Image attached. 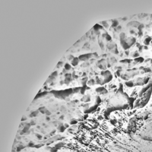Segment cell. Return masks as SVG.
Wrapping results in <instances>:
<instances>
[{
  "label": "cell",
  "mask_w": 152,
  "mask_h": 152,
  "mask_svg": "<svg viewBox=\"0 0 152 152\" xmlns=\"http://www.w3.org/2000/svg\"><path fill=\"white\" fill-rule=\"evenodd\" d=\"M64 144H64L63 142H60L57 143V144L55 145V147H56L57 148H61L62 147H63V146L64 145Z\"/></svg>",
  "instance_id": "1"
},
{
  "label": "cell",
  "mask_w": 152,
  "mask_h": 152,
  "mask_svg": "<svg viewBox=\"0 0 152 152\" xmlns=\"http://www.w3.org/2000/svg\"><path fill=\"white\" fill-rule=\"evenodd\" d=\"M58 150V148H57L55 147H51L49 150L50 152H57Z\"/></svg>",
  "instance_id": "2"
},
{
  "label": "cell",
  "mask_w": 152,
  "mask_h": 152,
  "mask_svg": "<svg viewBox=\"0 0 152 152\" xmlns=\"http://www.w3.org/2000/svg\"><path fill=\"white\" fill-rule=\"evenodd\" d=\"M24 148V146H23V145H19V146L17 147V151H20L21 150H22L23 148Z\"/></svg>",
  "instance_id": "3"
},
{
  "label": "cell",
  "mask_w": 152,
  "mask_h": 152,
  "mask_svg": "<svg viewBox=\"0 0 152 152\" xmlns=\"http://www.w3.org/2000/svg\"><path fill=\"white\" fill-rule=\"evenodd\" d=\"M28 147H34V146H35V145H34V142H33L30 141V142L28 143Z\"/></svg>",
  "instance_id": "4"
},
{
  "label": "cell",
  "mask_w": 152,
  "mask_h": 152,
  "mask_svg": "<svg viewBox=\"0 0 152 152\" xmlns=\"http://www.w3.org/2000/svg\"><path fill=\"white\" fill-rule=\"evenodd\" d=\"M42 146V144H37V145H35L34 147H36V148H40Z\"/></svg>",
  "instance_id": "5"
},
{
  "label": "cell",
  "mask_w": 152,
  "mask_h": 152,
  "mask_svg": "<svg viewBox=\"0 0 152 152\" xmlns=\"http://www.w3.org/2000/svg\"><path fill=\"white\" fill-rule=\"evenodd\" d=\"M37 138H39V139H41V138H42V136H40V135H39V134L37 135Z\"/></svg>",
  "instance_id": "6"
}]
</instances>
